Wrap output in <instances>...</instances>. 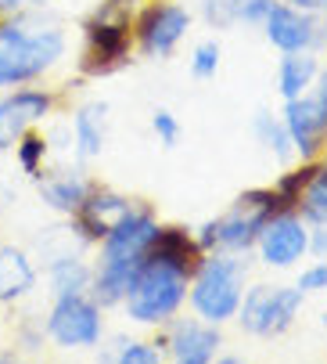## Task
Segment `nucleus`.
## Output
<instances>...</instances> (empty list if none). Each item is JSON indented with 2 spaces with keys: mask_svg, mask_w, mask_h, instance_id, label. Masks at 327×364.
Returning a JSON list of instances; mask_svg holds the SVG:
<instances>
[{
  "mask_svg": "<svg viewBox=\"0 0 327 364\" xmlns=\"http://www.w3.org/2000/svg\"><path fill=\"white\" fill-rule=\"evenodd\" d=\"M281 210H284V205H281L277 191H266V188L245 191V195L238 198V205H234V210H231L223 220H212V224L201 228L198 245H201V249H212V245H223V249H248V245L259 238L262 224H266L270 217H277Z\"/></svg>",
  "mask_w": 327,
  "mask_h": 364,
  "instance_id": "nucleus-1",
  "label": "nucleus"
},
{
  "mask_svg": "<svg viewBox=\"0 0 327 364\" xmlns=\"http://www.w3.org/2000/svg\"><path fill=\"white\" fill-rule=\"evenodd\" d=\"M65 50V40L58 29H43L26 36L22 29H0V87L22 83L40 76L47 65H54Z\"/></svg>",
  "mask_w": 327,
  "mask_h": 364,
  "instance_id": "nucleus-2",
  "label": "nucleus"
},
{
  "mask_svg": "<svg viewBox=\"0 0 327 364\" xmlns=\"http://www.w3.org/2000/svg\"><path fill=\"white\" fill-rule=\"evenodd\" d=\"M184 292H187V274H180L177 267L148 256L137 282L126 292L130 318H137V321H166L184 303Z\"/></svg>",
  "mask_w": 327,
  "mask_h": 364,
  "instance_id": "nucleus-3",
  "label": "nucleus"
},
{
  "mask_svg": "<svg viewBox=\"0 0 327 364\" xmlns=\"http://www.w3.org/2000/svg\"><path fill=\"white\" fill-rule=\"evenodd\" d=\"M191 303L212 325L234 318L238 303H241V264L238 259H223V256L205 259L198 271V282L191 289Z\"/></svg>",
  "mask_w": 327,
  "mask_h": 364,
  "instance_id": "nucleus-4",
  "label": "nucleus"
},
{
  "mask_svg": "<svg viewBox=\"0 0 327 364\" xmlns=\"http://www.w3.org/2000/svg\"><path fill=\"white\" fill-rule=\"evenodd\" d=\"M302 303V289H270V285H259L245 296V303H238L241 310V325L255 336H281L295 310Z\"/></svg>",
  "mask_w": 327,
  "mask_h": 364,
  "instance_id": "nucleus-5",
  "label": "nucleus"
},
{
  "mask_svg": "<svg viewBox=\"0 0 327 364\" xmlns=\"http://www.w3.org/2000/svg\"><path fill=\"white\" fill-rule=\"evenodd\" d=\"M284 130L299 144L302 155H313L327 134V73L320 76V87L313 97H288L284 109Z\"/></svg>",
  "mask_w": 327,
  "mask_h": 364,
  "instance_id": "nucleus-6",
  "label": "nucleus"
},
{
  "mask_svg": "<svg viewBox=\"0 0 327 364\" xmlns=\"http://www.w3.org/2000/svg\"><path fill=\"white\" fill-rule=\"evenodd\" d=\"M47 332L58 339L62 346H94L101 339V318L97 306L87 303L79 292H69L58 299L54 314L47 321Z\"/></svg>",
  "mask_w": 327,
  "mask_h": 364,
  "instance_id": "nucleus-7",
  "label": "nucleus"
},
{
  "mask_svg": "<svg viewBox=\"0 0 327 364\" xmlns=\"http://www.w3.org/2000/svg\"><path fill=\"white\" fill-rule=\"evenodd\" d=\"M158 224L148 213H130L123 224H116L104 235V259L101 264H144L151 238H155Z\"/></svg>",
  "mask_w": 327,
  "mask_h": 364,
  "instance_id": "nucleus-8",
  "label": "nucleus"
},
{
  "mask_svg": "<svg viewBox=\"0 0 327 364\" xmlns=\"http://www.w3.org/2000/svg\"><path fill=\"white\" fill-rule=\"evenodd\" d=\"M259 249H262V259L274 267H288L309 249V231L299 217L292 213H277L270 217L259 231Z\"/></svg>",
  "mask_w": 327,
  "mask_h": 364,
  "instance_id": "nucleus-9",
  "label": "nucleus"
},
{
  "mask_svg": "<svg viewBox=\"0 0 327 364\" xmlns=\"http://www.w3.org/2000/svg\"><path fill=\"white\" fill-rule=\"evenodd\" d=\"M187 11L177 8V4H151L140 22H137V33H140V43L148 55H170L173 43L184 36L187 29Z\"/></svg>",
  "mask_w": 327,
  "mask_h": 364,
  "instance_id": "nucleus-10",
  "label": "nucleus"
},
{
  "mask_svg": "<svg viewBox=\"0 0 327 364\" xmlns=\"http://www.w3.org/2000/svg\"><path fill=\"white\" fill-rule=\"evenodd\" d=\"M47 112H50V97L40 90H18L4 97L0 101V148H11L26 134V127L40 123Z\"/></svg>",
  "mask_w": 327,
  "mask_h": 364,
  "instance_id": "nucleus-11",
  "label": "nucleus"
},
{
  "mask_svg": "<svg viewBox=\"0 0 327 364\" xmlns=\"http://www.w3.org/2000/svg\"><path fill=\"white\" fill-rule=\"evenodd\" d=\"M79 231L87 238H104L108 231H112L116 224H123L133 210H130V202L112 195V191H87V198L79 202Z\"/></svg>",
  "mask_w": 327,
  "mask_h": 364,
  "instance_id": "nucleus-12",
  "label": "nucleus"
},
{
  "mask_svg": "<svg viewBox=\"0 0 327 364\" xmlns=\"http://www.w3.org/2000/svg\"><path fill=\"white\" fill-rule=\"evenodd\" d=\"M87 36L94 43V55L83 62L87 73H112L123 58H126V22H108V18H97L87 26Z\"/></svg>",
  "mask_w": 327,
  "mask_h": 364,
  "instance_id": "nucleus-13",
  "label": "nucleus"
},
{
  "mask_svg": "<svg viewBox=\"0 0 327 364\" xmlns=\"http://www.w3.org/2000/svg\"><path fill=\"white\" fill-rule=\"evenodd\" d=\"M262 22H266L270 43L281 47V50H302L313 40V22L306 15H299L295 8H288V4H270Z\"/></svg>",
  "mask_w": 327,
  "mask_h": 364,
  "instance_id": "nucleus-14",
  "label": "nucleus"
},
{
  "mask_svg": "<svg viewBox=\"0 0 327 364\" xmlns=\"http://www.w3.org/2000/svg\"><path fill=\"white\" fill-rule=\"evenodd\" d=\"M151 259H162V264L177 267L180 274H194L198 271V245L180 231V228H158L148 249Z\"/></svg>",
  "mask_w": 327,
  "mask_h": 364,
  "instance_id": "nucleus-15",
  "label": "nucleus"
},
{
  "mask_svg": "<svg viewBox=\"0 0 327 364\" xmlns=\"http://www.w3.org/2000/svg\"><path fill=\"white\" fill-rule=\"evenodd\" d=\"M170 346H173V357H177L180 364H205V360H212L216 346H220V332L205 328V325H198V321H180V325L173 328Z\"/></svg>",
  "mask_w": 327,
  "mask_h": 364,
  "instance_id": "nucleus-16",
  "label": "nucleus"
},
{
  "mask_svg": "<svg viewBox=\"0 0 327 364\" xmlns=\"http://www.w3.org/2000/svg\"><path fill=\"white\" fill-rule=\"evenodd\" d=\"M36 274L29 267L26 252H18L15 245H0V299L11 303L18 296H26L33 289Z\"/></svg>",
  "mask_w": 327,
  "mask_h": 364,
  "instance_id": "nucleus-17",
  "label": "nucleus"
},
{
  "mask_svg": "<svg viewBox=\"0 0 327 364\" xmlns=\"http://www.w3.org/2000/svg\"><path fill=\"white\" fill-rule=\"evenodd\" d=\"M76 144L83 159H94L104 144V105H87L76 116Z\"/></svg>",
  "mask_w": 327,
  "mask_h": 364,
  "instance_id": "nucleus-18",
  "label": "nucleus"
},
{
  "mask_svg": "<svg viewBox=\"0 0 327 364\" xmlns=\"http://www.w3.org/2000/svg\"><path fill=\"white\" fill-rule=\"evenodd\" d=\"M316 76V62L302 50H288V58L281 62V94L284 97H299Z\"/></svg>",
  "mask_w": 327,
  "mask_h": 364,
  "instance_id": "nucleus-19",
  "label": "nucleus"
},
{
  "mask_svg": "<svg viewBox=\"0 0 327 364\" xmlns=\"http://www.w3.org/2000/svg\"><path fill=\"white\" fill-rule=\"evenodd\" d=\"M40 195L54 205V210L76 213L79 202L87 198V184L76 181V177H54V181H43V184H40Z\"/></svg>",
  "mask_w": 327,
  "mask_h": 364,
  "instance_id": "nucleus-20",
  "label": "nucleus"
},
{
  "mask_svg": "<svg viewBox=\"0 0 327 364\" xmlns=\"http://www.w3.org/2000/svg\"><path fill=\"white\" fill-rule=\"evenodd\" d=\"M50 278H54V289H58L62 296H69V292H79L83 285H87V267L79 264V259H72V256H62V259H54V267H50Z\"/></svg>",
  "mask_w": 327,
  "mask_h": 364,
  "instance_id": "nucleus-21",
  "label": "nucleus"
},
{
  "mask_svg": "<svg viewBox=\"0 0 327 364\" xmlns=\"http://www.w3.org/2000/svg\"><path fill=\"white\" fill-rule=\"evenodd\" d=\"M306 217L313 220H327V170H316L313 181L306 184Z\"/></svg>",
  "mask_w": 327,
  "mask_h": 364,
  "instance_id": "nucleus-22",
  "label": "nucleus"
},
{
  "mask_svg": "<svg viewBox=\"0 0 327 364\" xmlns=\"http://www.w3.org/2000/svg\"><path fill=\"white\" fill-rule=\"evenodd\" d=\"M313 173H316V166H302L299 173H288V177H281V184L274 188L277 191V198H281V205L288 210V205H295L299 198H302V191H306V184L313 181Z\"/></svg>",
  "mask_w": 327,
  "mask_h": 364,
  "instance_id": "nucleus-23",
  "label": "nucleus"
},
{
  "mask_svg": "<svg viewBox=\"0 0 327 364\" xmlns=\"http://www.w3.org/2000/svg\"><path fill=\"white\" fill-rule=\"evenodd\" d=\"M255 130H259V137L274 148L277 155H288V130L284 127H277L274 123V116H266V112H259V119H255Z\"/></svg>",
  "mask_w": 327,
  "mask_h": 364,
  "instance_id": "nucleus-24",
  "label": "nucleus"
},
{
  "mask_svg": "<svg viewBox=\"0 0 327 364\" xmlns=\"http://www.w3.org/2000/svg\"><path fill=\"white\" fill-rule=\"evenodd\" d=\"M216 65H220V43H216V40H205V43H198V50H194V62H191L194 76L209 80V76L216 73Z\"/></svg>",
  "mask_w": 327,
  "mask_h": 364,
  "instance_id": "nucleus-25",
  "label": "nucleus"
},
{
  "mask_svg": "<svg viewBox=\"0 0 327 364\" xmlns=\"http://www.w3.org/2000/svg\"><path fill=\"white\" fill-rule=\"evenodd\" d=\"M43 155H47V141H43V137H26V141L18 144V163H22V170L33 173V177H36V170H40Z\"/></svg>",
  "mask_w": 327,
  "mask_h": 364,
  "instance_id": "nucleus-26",
  "label": "nucleus"
},
{
  "mask_svg": "<svg viewBox=\"0 0 327 364\" xmlns=\"http://www.w3.org/2000/svg\"><path fill=\"white\" fill-rule=\"evenodd\" d=\"M155 134H158V141L166 144V148H173L177 137H180V127H177V119H173L166 109H158V112H155Z\"/></svg>",
  "mask_w": 327,
  "mask_h": 364,
  "instance_id": "nucleus-27",
  "label": "nucleus"
},
{
  "mask_svg": "<svg viewBox=\"0 0 327 364\" xmlns=\"http://www.w3.org/2000/svg\"><path fill=\"white\" fill-rule=\"evenodd\" d=\"M205 15H209L212 26H231L238 18L234 8H231V0H205Z\"/></svg>",
  "mask_w": 327,
  "mask_h": 364,
  "instance_id": "nucleus-28",
  "label": "nucleus"
},
{
  "mask_svg": "<svg viewBox=\"0 0 327 364\" xmlns=\"http://www.w3.org/2000/svg\"><path fill=\"white\" fill-rule=\"evenodd\" d=\"M119 360L123 364H155L158 360V353L151 350V346H140V343H130L123 353H119Z\"/></svg>",
  "mask_w": 327,
  "mask_h": 364,
  "instance_id": "nucleus-29",
  "label": "nucleus"
},
{
  "mask_svg": "<svg viewBox=\"0 0 327 364\" xmlns=\"http://www.w3.org/2000/svg\"><path fill=\"white\" fill-rule=\"evenodd\" d=\"M299 289L302 292H309V289H327V259L320 267H313V271H306L302 278H299Z\"/></svg>",
  "mask_w": 327,
  "mask_h": 364,
  "instance_id": "nucleus-30",
  "label": "nucleus"
},
{
  "mask_svg": "<svg viewBox=\"0 0 327 364\" xmlns=\"http://www.w3.org/2000/svg\"><path fill=\"white\" fill-rule=\"evenodd\" d=\"M270 4H274V0H248V4L238 11V18H245V22H259V18H266Z\"/></svg>",
  "mask_w": 327,
  "mask_h": 364,
  "instance_id": "nucleus-31",
  "label": "nucleus"
},
{
  "mask_svg": "<svg viewBox=\"0 0 327 364\" xmlns=\"http://www.w3.org/2000/svg\"><path fill=\"white\" fill-rule=\"evenodd\" d=\"M309 245H313V249H316L320 256H327V231H316V238H313Z\"/></svg>",
  "mask_w": 327,
  "mask_h": 364,
  "instance_id": "nucleus-32",
  "label": "nucleus"
},
{
  "mask_svg": "<svg viewBox=\"0 0 327 364\" xmlns=\"http://www.w3.org/2000/svg\"><path fill=\"white\" fill-rule=\"evenodd\" d=\"M288 4H295V8H316L320 0H288Z\"/></svg>",
  "mask_w": 327,
  "mask_h": 364,
  "instance_id": "nucleus-33",
  "label": "nucleus"
},
{
  "mask_svg": "<svg viewBox=\"0 0 327 364\" xmlns=\"http://www.w3.org/2000/svg\"><path fill=\"white\" fill-rule=\"evenodd\" d=\"M245 4H248V0H231V8H234V15H238V11H241Z\"/></svg>",
  "mask_w": 327,
  "mask_h": 364,
  "instance_id": "nucleus-34",
  "label": "nucleus"
},
{
  "mask_svg": "<svg viewBox=\"0 0 327 364\" xmlns=\"http://www.w3.org/2000/svg\"><path fill=\"white\" fill-rule=\"evenodd\" d=\"M15 4H22V0H0V8H15Z\"/></svg>",
  "mask_w": 327,
  "mask_h": 364,
  "instance_id": "nucleus-35",
  "label": "nucleus"
},
{
  "mask_svg": "<svg viewBox=\"0 0 327 364\" xmlns=\"http://www.w3.org/2000/svg\"><path fill=\"white\" fill-rule=\"evenodd\" d=\"M323 321H327V314H323Z\"/></svg>",
  "mask_w": 327,
  "mask_h": 364,
  "instance_id": "nucleus-36",
  "label": "nucleus"
},
{
  "mask_svg": "<svg viewBox=\"0 0 327 364\" xmlns=\"http://www.w3.org/2000/svg\"><path fill=\"white\" fill-rule=\"evenodd\" d=\"M323 170H327V166H323Z\"/></svg>",
  "mask_w": 327,
  "mask_h": 364,
  "instance_id": "nucleus-37",
  "label": "nucleus"
}]
</instances>
